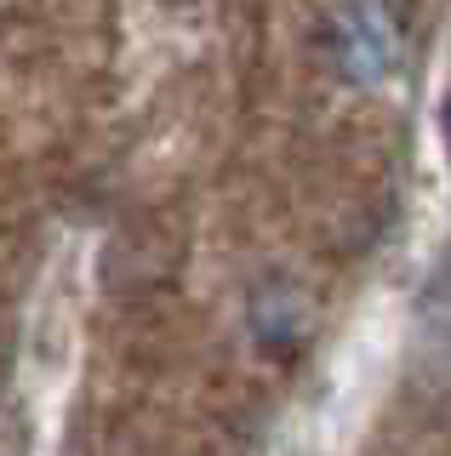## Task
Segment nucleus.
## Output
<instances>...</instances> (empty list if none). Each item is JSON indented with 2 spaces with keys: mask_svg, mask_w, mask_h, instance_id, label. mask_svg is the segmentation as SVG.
<instances>
[{
  "mask_svg": "<svg viewBox=\"0 0 451 456\" xmlns=\"http://www.w3.org/2000/svg\"><path fill=\"white\" fill-rule=\"evenodd\" d=\"M80 308H86V251L69 246L46 268L29 308V342H23V382L29 388H63L80 348Z\"/></svg>",
  "mask_w": 451,
  "mask_h": 456,
  "instance_id": "f257e3e1",
  "label": "nucleus"
},
{
  "mask_svg": "<svg viewBox=\"0 0 451 456\" xmlns=\"http://www.w3.org/2000/svg\"><path fill=\"white\" fill-rule=\"evenodd\" d=\"M326 63L348 92H383L406 69V18L394 0H337L326 18Z\"/></svg>",
  "mask_w": 451,
  "mask_h": 456,
  "instance_id": "f03ea898",
  "label": "nucleus"
},
{
  "mask_svg": "<svg viewBox=\"0 0 451 456\" xmlns=\"http://www.w3.org/2000/svg\"><path fill=\"white\" fill-rule=\"evenodd\" d=\"M429 160L440 171V183L451 189V40L440 46V63H434V80H429Z\"/></svg>",
  "mask_w": 451,
  "mask_h": 456,
  "instance_id": "7ed1b4c3",
  "label": "nucleus"
}]
</instances>
